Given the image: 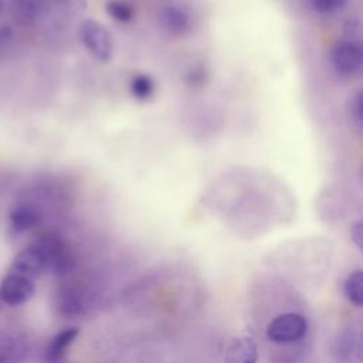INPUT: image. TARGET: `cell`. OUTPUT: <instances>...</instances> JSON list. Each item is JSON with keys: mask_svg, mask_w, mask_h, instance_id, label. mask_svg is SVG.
<instances>
[{"mask_svg": "<svg viewBox=\"0 0 363 363\" xmlns=\"http://www.w3.org/2000/svg\"><path fill=\"white\" fill-rule=\"evenodd\" d=\"M45 269V261L43 252L35 244L23 248L13 259L9 271L24 275L30 279H35Z\"/></svg>", "mask_w": 363, "mask_h": 363, "instance_id": "7", "label": "cell"}, {"mask_svg": "<svg viewBox=\"0 0 363 363\" xmlns=\"http://www.w3.org/2000/svg\"><path fill=\"white\" fill-rule=\"evenodd\" d=\"M9 223L14 233H27L41 223V211L31 201H20L10 210Z\"/></svg>", "mask_w": 363, "mask_h": 363, "instance_id": "8", "label": "cell"}, {"mask_svg": "<svg viewBox=\"0 0 363 363\" xmlns=\"http://www.w3.org/2000/svg\"><path fill=\"white\" fill-rule=\"evenodd\" d=\"M308 329L306 319L295 312L274 318L267 326V337L274 343H294L301 340Z\"/></svg>", "mask_w": 363, "mask_h": 363, "instance_id": "5", "label": "cell"}, {"mask_svg": "<svg viewBox=\"0 0 363 363\" xmlns=\"http://www.w3.org/2000/svg\"><path fill=\"white\" fill-rule=\"evenodd\" d=\"M34 244L43 252L45 269H50L55 275H65L74 268L72 251L58 234L45 233Z\"/></svg>", "mask_w": 363, "mask_h": 363, "instance_id": "1", "label": "cell"}, {"mask_svg": "<svg viewBox=\"0 0 363 363\" xmlns=\"http://www.w3.org/2000/svg\"><path fill=\"white\" fill-rule=\"evenodd\" d=\"M350 240L359 250L363 248V223L360 220L350 225Z\"/></svg>", "mask_w": 363, "mask_h": 363, "instance_id": "19", "label": "cell"}, {"mask_svg": "<svg viewBox=\"0 0 363 363\" xmlns=\"http://www.w3.org/2000/svg\"><path fill=\"white\" fill-rule=\"evenodd\" d=\"M187 78H189L190 85H193V84L200 85L206 79V72L203 71V68H193L191 72L187 75Z\"/></svg>", "mask_w": 363, "mask_h": 363, "instance_id": "20", "label": "cell"}, {"mask_svg": "<svg viewBox=\"0 0 363 363\" xmlns=\"http://www.w3.org/2000/svg\"><path fill=\"white\" fill-rule=\"evenodd\" d=\"M157 23L160 28L173 38L187 37L194 27L191 11L180 3H166L157 10Z\"/></svg>", "mask_w": 363, "mask_h": 363, "instance_id": "4", "label": "cell"}, {"mask_svg": "<svg viewBox=\"0 0 363 363\" xmlns=\"http://www.w3.org/2000/svg\"><path fill=\"white\" fill-rule=\"evenodd\" d=\"M47 1H60V0H47Z\"/></svg>", "mask_w": 363, "mask_h": 363, "instance_id": "21", "label": "cell"}, {"mask_svg": "<svg viewBox=\"0 0 363 363\" xmlns=\"http://www.w3.org/2000/svg\"><path fill=\"white\" fill-rule=\"evenodd\" d=\"M79 330L77 328H65L51 337L45 347L44 357L48 363H58L67 353V349L78 336Z\"/></svg>", "mask_w": 363, "mask_h": 363, "instance_id": "11", "label": "cell"}, {"mask_svg": "<svg viewBox=\"0 0 363 363\" xmlns=\"http://www.w3.org/2000/svg\"><path fill=\"white\" fill-rule=\"evenodd\" d=\"M78 37L84 48L99 62H108L113 54V40L109 31L96 20L88 18L79 24Z\"/></svg>", "mask_w": 363, "mask_h": 363, "instance_id": "2", "label": "cell"}, {"mask_svg": "<svg viewBox=\"0 0 363 363\" xmlns=\"http://www.w3.org/2000/svg\"><path fill=\"white\" fill-rule=\"evenodd\" d=\"M343 291L346 298L356 306L363 305V271L356 269L345 281Z\"/></svg>", "mask_w": 363, "mask_h": 363, "instance_id": "15", "label": "cell"}, {"mask_svg": "<svg viewBox=\"0 0 363 363\" xmlns=\"http://www.w3.org/2000/svg\"><path fill=\"white\" fill-rule=\"evenodd\" d=\"M24 354V343L13 333L0 330V363H17Z\"/></svg>", "mask_w": 363, "mask_h": 363, "instance_id": "12", "label": "cell"}, {"mask_svg": "<svg viewBox=\"0 0 363 363\" xmlns=\"http://www.w3.org/2000/svg\"><path fill=\"white\" fill-rule=\"evenodd\" d=\"M312 11L320 16H330L346 9L349 0H306Z\"/></svg>", "mask_w": 363, "mask_h": 363, "instance_id": "17", "label": "cell"}, {"mask_svg": "<svg viewBox=\"0 0 363 363\" xmlns=\"http://www.w3.org/2000/svg\"><path fill=\"white\" fill-rule=\"evenodd\" d=\"M257 343L247 335L235 336L227 346L225 363H257Z\"/></svg>", "mask_w": 363, "mask_h": 363, "instance_id": "10", "label": "cell"}, {"mask_svg": "<svg viewBox=\"0 0 363 363\" xmlns=\"http://www.w3.org/2000/svg\"><path fill=\"white\" fill-rule=\"evenodd\" d=\"M105 11L116 23H129L135 17L133 7L123 0H109L105 4Z\"/></svg>", "mask_w": 363, "mask_h": 363, "instance_id": "16", "label": "cell"}, {"mask_svg": "<svg viewBox=\"0 0 363 363\" xmlns=\"http://www.w3.org/2000/svg\"><path fill=\"white\" fill-rule=\"evenodd\" d=\"M130 95L139 102H147L155 95V82L146 74H135L129 82Z\"/></svg>", "mask_w": 363, "mask_h": 363, "instance_id": "14", "label": "cell"}, {"mask_svg": "<svg viewBox=\"0 0 363 363\" xmlns=\"http://www.w3.org/2000/svg\"><path fill=\"white\" fill-rule=\"evenodd\" d=\"M335 354L339 359L347 360L354 353L360 356V340L353 330H343L335 340Z\"/></svg>", "mask_w": 363, "mask_h": 363, "instance_id": "13", "label": "cell"}, {"mask_svg": "<svg viewBox=\"0 0 363 363\" xmlns=\"http://www.w3.org/2000/svg\"><path fill=\"white\" fill-rule=\"evenodd\" d=\"M34 279L9 271L0 284V301L9 306H20L34 295Z\"/></svg>", "mask_w": 363, "mask_h": 363, "instance_id": "6", "label": "cell"}, {"mask_svg": "<svg viewBox=\"0 0 363 363\" xmlns=\"http://www.w3.org/2000/svg\"><path fill=\"white\" fill-rule=\"evenodd\" d=\"M47 4V0H10L9 11L20 26H31L44 17Z\"/></svg>", "mask_w": 363, "mask_h": 363, "instance_id": "9", "label": "cell"}, {"mask_svg": "<svg viewBox=\"0 0 363 363\" xmlns=\"http://www.w3.org/2000/svg\"><path fill=\"white\" fill-rule=\"evenodd\" d=\"M362 92L357 91L352 99H350V104H349V115H350V119L353 121V123L360 129L362 128V123H363V113H362V106H363V99H362Z\"/></svg>", "mask_w": 363, "mask_h": 363, "instance_id": "18", "label": "cell"}, {"mask_svg": "<svg viewBox=\"0 0 363 363\" xmlns=\"http://www.w3.org/2000/svg\"><path fill=\"white\" fill-rule=\"evenodd\" d=\"M329 62L337 77L343 79L354 78L363 65L362 45L353 40L337 41L330 50Z\"/></svg>", "mask_w": 363, "mask_h": 363, "instance_id": "3", "label": "cell"}]
</instances>
